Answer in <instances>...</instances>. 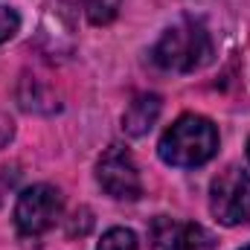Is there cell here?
Instances as JSON below:
<instances>
[{"instance_id":"obj_2","label":"cell","mask_w":250,"mask_h":250,"mask_svg":"<svg viewBox=\"0 0 250 250\" xmlns=\"http://www.w3.org/2000/svg\"><path fill=\"white\" fill-rule=\"evenodd\" d=\"M151 59L160 70H169V73L201 70L212 59V38L201 21L187 18L163 32V38L151 50Z\"/></svg>"},{"instance_id":"obj_14","label":"cell","mask_w":250,"mask_h":250,"mask_svg":"<svg viewBox=\"0 0 250 250\" xmlns=\"http://www.w3.org/2000/svg\"><path fill=\"white\" fill-rule=\"evenodd\" d=\"M242 250H250V245H248V248H242Z\"/></svg>"},{"instance_id":"obj_6","label":"cell","mask_w":250,"mask_h":250,"mask_svg":"<svg viewBox=\"0 0 250 250\" xmlns=\"http://www.w3.org/2000/svg\"><path fill=\"white\" fill-rule=\"evenodd\" d=\"M148 239L154 250H212L215 239L209 230H204L201 224L181 221V218H169V215H157L148 227Z\"/></svg>"},{"instance_id":"obj_7","label":"cell","mask_w":250,"mask_h":250,"mask_svg":"<svg viewBox=\"0 0 250 250\" xmlns=\"http://www.w3.org/2000/svg\"><path fill=\"white\" fill-rule=\"evenodd\" d=\"M160 108H163V102H160L157 93H143V96H137L123 114V131L128 137H143V134H148L151 125L157 123V117H160Z\"/></svg>"},{"instance_id":"obj_8","label":"cell","mask_w":250,"mask_h":250,"mask_svg":"<svg viewBox=\"0 0 250 250\" xmlns=\"http://www.w3.org/2000/svg\"><path fill=\"white\" fill-rule=\"evenodd\" d=\"M123 0H84V12H87V21L102 26V23H111L120 12Z\"/></svg>"},{"instance_id":"obj_5","label":"cell","mask_w":250,"mask_h":250,"mask_svg":"<svg viewBox=\"0 0 250 250\" xmlns=\"http://www.w3.org/2000/svg\"><path fill=\"white\" fill-rule=\"evenodd\" d=\"M96 181L117 201H137L143 195V181L137 163L125 146H111L96 163Z\"/></svg>"},{"instance_id":"obj_12","label":"cell","mask_w":250,"mask_h":250,"mask_svg":"<svg viewBox=\"0 0 250 250\" xmlns=\"http://www.w3.org/2000/svg\"><path fill=\"white\" fill-rule=\"evenodd\" d=\"M15 178H18V172H12V169H0V201H3V195L12 189Z\"/></svg>"},{"instance_id":"obj_4","label":"cell","mask_w":250,"mask_h":250,"mask_svg":"<svg viewBox=\"0 0 250 250\" xmlns=\"http://www.w3.org/2000/svg\"><path fill=\"white\" fill-rule=\"evenodd\" d=\"M62 192L50 184H35L23 189L15 204V224L23 236H41L62 215Z\"/></svg>"},{"instance_id":"obj_1","label":"cell","mask_w":250,"mask_h":250,"mask_svg":"<svg viewBox=\"0 0 250 250\" xmlns=\"http://www.w3.org/2000/svg\"><path fill=\"white\" fill-rule=\"evenodd\" d=\"M218 151V128L207 117L198 114H184L166 134L160 137L157 154L163 163L178 166V169H195L212 160Z\"/></svg>"},{"instance_id":"obj_3","label":"cell","mask_w":250,"mask_h":250,"mask_svg":"<svg viewBox=\"0 0 250 250\" xmlns=\"http://www.w3.org/2000/svg\"><path fill=\"white\" fill-rule=\"evenodd\" d=\"M209 209L218 224L236 227L250 221V175L239 166H227L209 184Z\"/></svg>"},{"instance_id":"obj_13","label":"cell","mask_w":250,"mask_h":250,"mask_svg":"<svg viewBox=\"0 0 250 250\" xmlns=\"http://www.w3.org/2000/svg\"><path fill=\"white\" fill-rule=\"evenodd\" d=\"M248 157H250V143H248Z\"/></svg>"},{"instance_id":"obj_10","label":"cell","mask_w":250,"mask_h":250,"mask_svg":"<svg viewBox=\"0 0 250 250\" xmlns=\"http://www.w3.org/2000/svg\"><path fill=\"white\" fill-rule=\"evenodd\" d=\"M21 26V15L12 9V6H0V44L9 41Z\"/></svg>"},{"instance_id":"obj_11","label":"cell","mask_w":250,"mask_h":250,"mask_svg":"<svg viewBox=\"0 0 250 250\" xmlns=\"http://www.w3.org/2000/svg\"><path fill=\"white\" fill-rule=\"evenodd\" d=\"M12 134H15V125H12V120H9L6 114H0V148L12 140Z\"/></svg>"},{"instance_id":"obj_9","label":"cell","mask_w":250,"mask_h":250,"mask_svg":"<svg viewBox=\"0 0 250 250\" xmlns=\"http://www.w3.org/2000/svg\"><path fill=\"white\" fill-rule=\"evenodd\" d=\"M96 250H140V245H137V236H134L131 230L114 227V230H108V233L102 236V242H99Z\"/></svg>"}]
</instances>
